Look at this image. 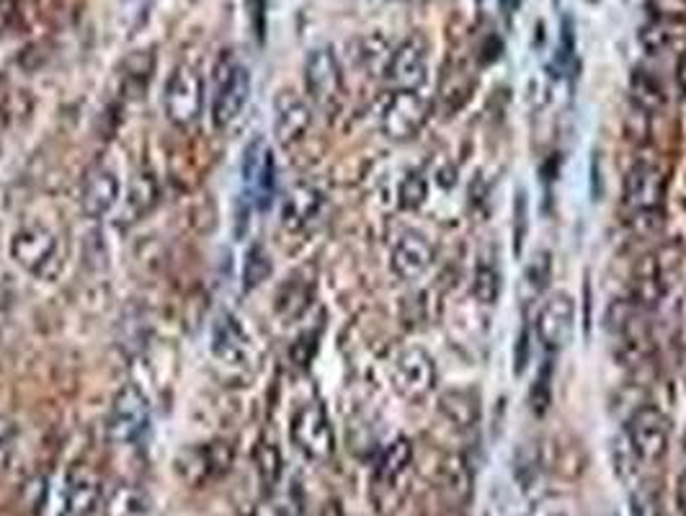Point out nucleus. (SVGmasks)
<instances>
[{
    "label": "nucleus",
    "instance_id": "obj_16",
    "mask_svg": "<svg viewBox=\"0 0 686 516\" xmlns=\"http://www.w3.org/2000/svg\"><path fill=\"white\" fill-rule=\"evenodd\" d=\"M666 200V176L653 163H638L625 179V204L633 212H655Z\"/></svg>",
    "mask_w": 686,
    "mask_h": 516
},
{
    "label": "nucleus",
    "instance_id": "obj_42",
    "mask_svg": "<svg viewBox=\"0 0 686 516\" xmlns=\"http://www.w3.org/2000/svg\"><path fill=\"white\" fill-rule=\"evenodd\" d=\"M625 132L629 140H635V143H646V140L650 137V115L635 109L633 115L625 119Z\"/></svg>",
    "mask_w": 686,
    "mask_h": 516
},
{
    "label": "nucleus",
    "instance_id": "obj_20",
    "mask_svg": "<svg viewBox=\"0 0 686 516\" xmlns=\"http://www.w3.org/2000/svg\"><path fill=\"white\" fill-rule=\"evenodd\" d=\"M212 357L222 364H245L251 357V338L232 313H219L212 325Z\"/></svg>",
    "mask_w": 686,
    "mask_h": 516
},
{
    "label": "nucleus",
    "instance_id": "obj_19",
    "mask_svg": "<svg viewBox=\"0 0 686 516\" xmlns=\"http://www.w3.org/2000/svg\"><path fill=\"white\" fill-rule=\"evenodd\" d=\"M119 202V179L111 168H91L81 187V209L91 220H101L117 207Z\"/></svg>",
    "mask_w": 686,
    "mask_h": 516
},
{
    "label": "nucleus",
    "instance_id": "obj_8",
    "mask_svg": "<svg viewBox=\"0 0 686 516\" xmlns=\"http://www.w3.org/2000/svg\"><path fill=\"white\" fill-rule=\"evenodd\" d=\"M393 385L398 395L419 403L436 391V364L426 349L408 346L393 362Z\"/></svg>",
    "mask_w": 686,
    "mask_h": 516
},
{
    "label": "nucleus",
    "instance_id": "obj_41",
    "mask_svg": "<svg viewBox=\"0 0 686 516\" xmlns=\"http://www.w3.org/2000/svg\"><path fill=\"white\" fill-rule=\"evenodd\" d=\"M317 351V331H310V334H302L297 341L292 344V349H289V355H292V362L297 367H308L310 362H313Z\"/></svg>",
    "mask_w": 686,
    "mask_h": 516
},
{
    "label": "nucleus",
    "instance_id": "obj_25",
    "mask_svg": "<svg viewBox=\"0 0 686 516\" xmlns=\"http://www.w3.org/2000/svg\"><path fill=\"white\" fill-rule=\"evenodd\" d=\"M98 504H101V483L94 472L83 470L75 472L68 483L65 508L77 516H94Z\"/></svg>",
    "mask_w": 686,
    "mask_h": 516
},
{
    "label": "nucleus",
    "instance_id": "obj_14",
    "mask_svg": "<svg viewBox=\"0 0 686 516\" xmlns=\"http://www.w3.org/2000/svg\"><path fill=\"white\" fill-rule=\"evenodd\" d=\"M576 328V302L570 295L557 292L542 302L534 317V334L547 351H561L570 344Z\"/></svg>",
    "mask_w": 686,
    "mask_h": 516
},
{
    "label": "nucleus",
    "instance_id": "obj_44",
    "mask_svg": "<svg viewBox=\"0 0 686 516\" xmlns=\"http://www.w3.org/2000/svg\"><path fill=\"white\" fill-rule=\"evenodd\" d=\"M527 277H529V285H532L534 289H542L544 285H547V279H550V256L547 253H537L532 266H529Z\"/></svg>",
    "mask_w": 686,
    "mask_h": 516
},
{
    "label": "nucleus",
    "instance_id": "obj_22",
    "mask_svg": "<svg viewBox=\"0 0 686 516\" xmlns=\"http://www.w3.org/2000/svg\"><path fill=\"white\" fill-rule=\"evenodd\" d=\"M321 207L323 194L317 192L313 183H294L285 196V204H281V223L289 230H300L315 220Z\"/></svg>",
    "mask_w": 686,
    "mask_h": 516
},
{
    "label": "nucleus",
    "instance_id": "obj_32",
    "mask_svg": "<svg viewBox=\"0 0 686 516\" xmlns=\"http://www.w3.org/2000/svg\"><path fill=\"white\" fill-rule=\"evenodd\" d=\"M676 24H678V21L653 19L648 26H642V29H640V45L646 47L650 55L663 52V49H669L671 45H674Z\"/></svg>",
    "mask_w": 686,
    "mask_h": 516
},
{
    "label": "nucleus",
    "instance_id": "obj_51",
    "mask_svg": "<svg viewBox=\"0 0 686 516\" xmlns=\"http://www.w3.org/2000/svg\"><path fill=\"white\" fill-rule=\"evenodd\" d=\"M323 516H344V508L338 506V504H328V506H325Z\"/></svg>",
    "mask_w": 686,
    "mask_h": 516
},
{
    "label": "nucleus",
    "instance_id": "obj_15",
    "mask_svg": "<svg viewBox=\"0 0 686 516\" xmlns=\"http://www.w3.org/2000/svg\"><path fill=\"white\" fill-rule=\"evenodd\" d=\"M385 73L398 91H419L429 73V47L423 37H408L390 55Z\"/></svg>",
    "mask_w": 686,
    "mask_h": 516
},
{
    "label": "nucleus",
    "instance_id": "obj_47",
    "mask_svg": "<svg viewBox=\"0 0 686 516\" xmlns=\"http://www.w3.org/2000/svg\"><path fill=\"white\" fill-rule=\"evenodd\" d=\"M674 504L678 516H686V470L678 472L676 488H674Z\"/></svg>",
    "mask_w": 686,
    "mask_h": 516
},
{
    "label": "nucleus",
    "instance_id": "obj_2",
    "mask_svg": "<svg viewBox=\"0 0 686 516\" xmlns=\"http://www.w3.org/2000/svg\"><path fill=\"white\" fill-rule=\"evenodd\" d=\"M232 463H236V449H232V444L215 440L207 444H191V447L181 449L173 459V470L183 483L191 488H200L228 476Z\"/></svg>",
    "mask_w": 686,
    "mask_h": 516
},
{
    "label": "nucleus",
    "instance_id": "obj_18",
    "mask_svg": "<svg viewBox=\"0 0 686 516\" xmlns=\"http://www.w3.org/2000/svg\"><path fill=\"white\" fill-rule=\"evenodd\" d=\"M434 245L426 236L421 232H406L398 243H395L393 256H390V268L393 274L402 281H413L423 277L431 266H434Z\"/></svg>",
    "mask_w": 686,
    "mask_h": 516
},
{
    "label": "nucleus",
    "instance_id": "obj_23",
    "mask_svg": "<svg viewBox=\"0 0 686 516\" xmlns=\"http://www.w3.org/2000/svg\"><path fill=\"white\" fill-rule=\"evenodd\" d=\"M436 406H438V413H442L455 429L470 431L478 427L480 400L472 391H465V387H452V391H444L442 395H438Z\"/></svg>",
    "mask_w": 686,
    "mask_h": 516
},
{
    "label": "nucleus",
    "instance_id": "obj_1",
    "mask_svg": "<svg viewBox=\"0 0 686 516\" xmlns=\"http://www.w3.org/2000/svg\"><path fill=\"white\" fill-rule=\"evenodd\" d=\"M410 463H413V442L408 436H398V440L387 444V449L382 452L372 480V499L377 512L390 514L398 508L402 501V493H398V488L406 491L402 483H406Z\"/></svg>",
    "mask_w": 686,
    "mask_h": 516
},
{
    "label": "nucleus",
    "instance_id": "obj_31",
    "mask_svg": "<svg viewBox=\"0 0 686 516\" xmlns=\"http://www.w3.org/2000/svg\"><path fill=\"white\" fill-rule=\"evenodd\" d=\"M272 272H274L272 256H268L264 245H258V243L251 245L243 259V292H253V289H258L268 277H272Z\"/></svg>",
    "mask_w": 686,
    "mask_h": 516
},
{
    "label": "nucleus",
    "instance_id": "obj_27",
    "mask_svg": "<svg viewBox=\"0 0 686 516\" xmlns=\"http://www.w3.org/2000/svg\"><path fill=\"white\" fill-rule=\"evenodd\" d=\"M438 478H442L447 496L455 499L457 504H468L472 496V470L468 459L462 455H447L438 465Z\"/></svg>",
    "mask_w": 686,
    "mask_h": 516
},
{
    "label": "nucleus",
    "instance_id": "obj_9",
    "mask_svg": "<svg viewBox=\"0 0 686 516\" xmlns=\"http://www.w3.org/2000/svg\"><path fill=\"white\" fill-rule=\"evenodd\" d=\"M147 423H151V403L143 387L124 385L115 395L109 411V440L115 444H132L145 434Z\"/></svg>",
    "mask_w": 686,
    "mask_h": 516
},
{
    "label": "nucleus",
    "instance_id": "obj_33",
    "mask_svg": "<svg viewBox=\"0 0 686 516\" xmlns=\"http://www.w3.org/2000/svg\"><path fill=\"white\" fill-rule=\"evenodd\" d=\"M514 472L516 480H519L521 488H529L540 476V442H527L525 447L516 449V459H514Z\"/></svg>",
    "mask_w": 686,
    "mask_h": 516
},
{
    "label": "nucleus",
    "instance_id": "obj_28",
    "mask_svg": "<svg viewBox=\"0 0 686 516\" xmlns=\"http://www.w3.org/2000/svg\"><path fill=\"white\" fill-rule=\"evenodd\" d=\"M104 516H151V496L132 483L117 485L106 499Z\"/></svg>",
    "mask_w": 686,
    "mask_h": 516
},
{
    "label": "nucleus",
    "instance_id": "obj_39",
    "mask_svg": "<svg viewBox=\"0 0 686 516\" xmlns=\"http://www.w3.org/2000/svg\"><path fill=\"white\" fill-rule=\"evenodd\" d=\"M629 491V508H633V516H658V501L655 493L650 491L646 483H638Z\"/></svg>",
    "mask_w": 686,
    "mask_h": 516
},
{
    "label": "nucleus",
    "instance_id": "obj_48",
    "mask_svg": "<svg viewBox=\"0 0 686 516\" xmlns=\"http://www.w3.org/2000/svg\"><path fill=\"white\" fill-rule=\"evenodd\" d=\"M674 83H676V94L686 98V49L678 55L676 68H674Z\"/></svg>",
    "mask_w": 686,
    "mask_h": 516
},
{
    "label": "nucleus",
    "instance_id": "obj_38",
    "mask_svg": "<svg viewBox=\"0 0 686 516\" xmlns=\"http://www.w3.org/2000/svg\"><path fill=\"white\" fill-rule=\"evenodd\" d=\"M550 380H553V364H544V370L537 374V383L532 385V393H529V406L537 416H542L550 406Z\"/></svg>",
    "mask_w": 686,
    "mask_h": 516
},
{
    "label": "nucleus",
    "instance_id": "obj_46",
    "mask_svg": "<svg viewBox=\"0 0 686 516\" xmlns=\"http://www.w3.org/2000/svg\"><path fill=\"white\" fill-rule=\"evenodd\" d=\"M13 444H16V429L11 421L0 419V468H5L13 455Z\"/></svg>",
    "mask_w": 686,
    "mask_h": 516
},
{
    "label": "nucleus",
    "instance_id": "obj_5",
    "mask_svg": "<svg viewBox=\"0 0 686 516\" xmlns=\"http://www.w3.org/2000/svg\"><path fill=\"white\" fill-rule=\"evenodd\" d=\"M627 444L640 465H655L669 455L671 421L653 406H642L627 421Z\"/></svg>",
    "mask_w": 686,
    "mask_h": 516
},
{
    "label": "nucleus",
    "instance_id": "obj_37",
    "mask_svg": "<svg viewBox=\"0 0 686 516\" xmlns=\"http://www.w3.org/2000/svg\"><path fill=\"white\" fill-rule=\"evenodd\" d=\"M472 295H476V300L483 302V305H493V302L498 300L501 277H498L496 266H491V264L478 266L476 279H472Z\"/></svg>",
    "mask_w": 686,
    "mask_h": 516
},
{
    "label": "nucleus",
    "instance_id": "obj_40",
    "mask_svg": "<svg viewBox=\"0 0 686 516\" xmlns=\"http://www.w3.org/2000/svg\"><path fill=\"white\" fill-rule=\"evenodd\" d=\"M527 215H529L527 194L516 192V200H514V253L516 256L521 253V245H525V238H527V223H529Z\"/></svg>",
    "mask_w": 686,
    "mask_h": 516
},
{
    "label": "nucleus",
    "instance_id": "obj_53",
    "mask_svg": "<svg viewBox=\"0 0 686 516\" xmlns=\"http://www.w3.org/2000/svg\"><path fill=\"white\" fill-rule=\"evenodd\" d=\"M684 449H686V436H684Z\"/></svg>",
    "mask_w": 686,
    "mask_h": 516
},
{
    "label": "nucleus",
    "instance_id": "obj_34",
    "mask_svg": "<svg viewBox=\"0 0 686 516\" xmlns=\"http://www.w3.org/2000/svg\"><path fill=\"white\" fill-rule=\"evenodd\" d=\"M527 516H576V508H573V501L568 496L547 491L529 501Z\"/></svg>",
    "mask_w": 686,
    "mask_h": 516
},
{
    "label": "nucleus",
    "instance_id": "obj_3",
    "mask_svg": "<svg viewBox=\"0 0 686 516\" xmlns=\"http://www.w3.org/2000/svg\"><path fill=\"white\" fill-rule=\"evenodd\" d=\"M9 251L11 259L24 272L34 274V277H52L60 268V240L47 225H24V228H19L13 232Z\"/></svg>",
    "mask_w": 686,
    "mask_h": 516
},
{
    "label": "nucleus",
    "instance_id": "obj_6",
    "mask_svg": "<svg viewBox=\"0 0 686 516\" xmlns=\"http://www.w3.org/2000/svg\"><path fill=\"white\" fill-rule=\"evenodd\" d=\"M204 106V81L191 65H179L168 77L166 94H163V109L168 122L179 130H186L200 119Z\"/></svg>",
    "mask_w": 686,
    "mask_h": 516
},
{
    "label": "nucleus",
    "instance_id": "obj_4",
    "mask_svg": "<svg viewBox=\"0 0 686 516\" xmlns=\"http://www.w3.org/2000/svg\"><path fill=\"white\" fill-rule=\"evenodd\" d=\"M292 444L313 463H328L336 452V436L334 427H330L328 413H325L323 403L310 400L305 406H300V411L294 413L292 429H289Z\"/></svg>",
    "mask_w": 686,
    "mask_h": 516
},
{
    "label": "nucleus",
    "instance_id": "obj_13",
    "mask_svg": "<svg viewBox=\"0 0 686 516\" xmlns=\"http://www.w3.org/2000/svg\"><path fill=\"white\" fill-rule=\"evenodd\" d=\"M305 88L310 101L321 109H334L338 96H341L344 77L341 65H338L334 49L317 47L308 55L305 60Z\"/></svg>",
    "mask_w": 686,
    "mask_h": 516
},
{
    "label": "nucleus",
    "instance_id": "obj_26",
    "mask_svg": "<svg viewBox=\"0 0 686 516\" xmlns=\"http://www.w3.org/2000/svg\"><path fill=\"white\" fill-rule=\"evenodd\" d=\"M310 302H313V281L305 277H292L287 285L279 287L274 308H277V315L281 317V321L287 323V321H297V317L305 315Z\"/></svg>",
    "mask_w": 686,
    "mask_h": 516
},
{
    "label": "nucleus",
    "instance_id": "obj_52",
    "mask_svg": "<svg viewBox=\"0 0 686 516\" xmlns=\"http://www.w3.org/2000/svg\"><path fill=\"white\" fill-rule=\"evenodd\" d=\"M60 516H77V514H73V512H68V508H65V512H62Z\"/></svg>",
    "mask_w": 686,
    "mask_h": 516
},
{
    "label": "nucleus",
    "instance_id": "obj_36",
    "mask_svg": "<svg viewBox=\"0 0 686 516\" xmlns=\"http://www.w3.org/2000/svg\"><path fill=\"white\" fill-rule=\"evenodd\" d=\"M429 200V181L426 176L413 171L408 173L406 179L400 181V192H398V202L402 209H419L423 207V202Z\"/></svg>",
    "mask_w": 686,
    "mask_h": 516
},
{
    "label": "nucleus",
    "instance_id": "obj_35",
    "mask_svg": "<svg viewBox=\"0 0 686 516\" xmlns=\"http://www.w3.org/2000/svg\"><path fill=\"white\" fill-rule=\"evenodd\" d=\"M256 470H258L261 483H264V488H268V491H272V488L279 483V478H281V455H279V449L274 447V444L264 442L256 449Z\"/></svg>",
    "mask_w": 686,
    "mask_h": 516
},
{
    "label": "nucleus",
    "instance_id": "obj_24",
    "mask_svg": "<svg viewBox=\"0 0 686 516\" xmlns=\"http://www.w3.org/2000/svg\"><path fill=\"white\" fill-rule=\"evenodd\" d=\"M629 101L635 109L646 111V115H658V111L666 106V91H663L661 81L650 73V70L635 68L629 75Z\"/></svg>",
    "mask_w": 686,
    "mask_h": 516
},
{
    "label": "nucleus",
    "instance_id": "obj_7",
    "mask_svg": "<svg viewBox=\"0 0 686 516\" xmlns=\"http://www.w3.org/2000/svg\"><path fill=\"white\" fill-rule=\"evenodd\" d=\"M429 115L431 106L419 91H395L380 111L382 134L387 140H395V143H406L423 130Z\"/></svg>",
    "mask_w": 686,
    "mask_h": 516
},
{
    "label": "nucleus",
    "instance_id": "obj_49",
    "mask_svg": "<svg viewBox=\"0 0 686 516\" xmlns=\"http://www.w3.org/2000/svg\"><path fill=\"white\" fill-rule=\"evenodd\" d=\"M16 3L19 0H0V32L11 24L13 16H16Z\"/></svg>",
    "mask_w": 686,
    "mask_h": 516
},
{
    "label": "nucleus",
    "instance_id": "obj_43",
    "mask_svg": "<svg viewBox=\"0 0 686 516\" xmlns=\"http://www.w3.org/2000/svg\"><path fill=\"white\" fill-rule=\"evenodd\" d=\"M529 338H532V328H529V323H525L519 328V334H516V344H514V374H521L527 370Z\"/></svg>",
    "mask_w": 686,
    "mask_h": 516
},
{
    "label": "nucleus",
    "instance_id": "obj_12",
    "mask_svg": "<svg viewBox=\"0 0 686 516\" xmlns=\"http://www.w3.org/2000/svg\"><path fill=\"white\" fill-rule=\"evenodd\" d=\"M540 468L557 480H578L589 468V457L578 436L557 431L540 442Z\"/></svg>",
    "mask_w": 686,
    "mask_h": 516
},
{
    "label": "nucleus",
    "instance_id": "obj_10",
    "mask_svg": "<svg viewBox=\"0 0 686 516\" xmlns=\"http://www.w3.org/2000/svg\"><path fill=\"white\" fill-rule=\"evenodd\" d=\"M240 179L245 187V200L256 204L258 209L268 207L274 187H277V163H274V153L264 137L251 140L245 145L243 160H240Z\"/></svg>",
    "mask_w": 686,
    "mask_h": 516
},
{
    "label": "nucleus",
    "instance_id": "obj_17",
    "mask_svg": "<svg viewBox=\"0 0 686 516\" xmlns=\"http://www.w3.org/2000/svg\"><path fill=\"white\" fill-rule=\"evenodd\" d=\"M310 124H313V111L305 98H300L292 91H281L274 101V137L281 147H292L305 137Z\"/></svg>",
    "mask_w": 686,
    "mask_h": 516
},
{
    "label": "nucleus",
    "instance_id": "obj_45",
    "mask_svg": "<svg viewBox=\"0 0 686 516\" xmlns=\"http://www.w3.org/2000/svg\"><path fill=\"white\" fill-rule=\"evenodd\" d=\"M245 11H249L251 26L256 32L258 41H264V32H266V0H245Z\"/></svg>",
    "mask_w": 686,
    "mask_h": 516
},
{
    "label": "nucleus",
    "instance_id": "obj_29",
    "mask_svg": "<svg viewBox=\"0 0 686 516\" xmlns=\"http://www.w3.org/2000/svg\"><path fill=\"white\" fill-rule=\"evenodd\" d=\"M155 70V58L151 49H137L122 62V88L132 98L145 96L147 83H151Z\"/></svg>",
    "mask_w": 686,
    "mask_h": 516
},
{
    "label": "nucleus",
    "instance_id": "obj_50",
    "mask_svg": "<svg viewBox=\"0 0 686 516\" xmlns=\"http://www.w3.org/2000/svg\"><path fill=\"white\" fill-rule=\"evenodd\" d=\"M591 194H593V200H599V194H601V163H599V155H593V160H591Z\"/></svg>",
    "mask_w": 686,
    "mask_h": 516
},
{
    "label": "nucleus",
    "instance_id": "obj_21",
    "mask_svg": "<svg viewBox=\"0 0 686 516\" xmlns=\"http://www.w3.org/2000/svg\"><path fill=\"white\" fill-rule=\"evenodd\" d=\"M666 295V279H663L661 261L655 256H640L633 268V295L629 300L640 310H653Z\"/></svg>",
    "mask_w": 686,
    "mask_h": 516
},
{
    "label": "nucleus",
    "instance_id": "obj_30",
    "mask_svg": "<svg viewBox=\"0 0 686 516\" xmlns=\"http://www.w3.org/2000/svg\"><path fill=\"white\" fill-rule=\"evenodd\" d=\"M160 200L158 181L151 173H137L130 183V192H127V209H130L132 220H140L147 212H153L155 204Z\"/></svg>",
    "mask_w": 686,
    "mask_h": 516
},
{
    "label": "nucleus",
    "instance_id": "obj_11",
    "mask_svg": "<svg viewBox=\"0 0 686 516\" xmlns=\"http://www.w3.org/2000/svg\"><path fill=\"white\" fill-rule=\"evenodd\" d=\"M251 96V70L240 62H230L225 73H219L217 91L212 96V124L217 130H228L243 115Z\"/></svg>",
    "mask_w": 686,
    "mask_h": 516
}]
</instances>
